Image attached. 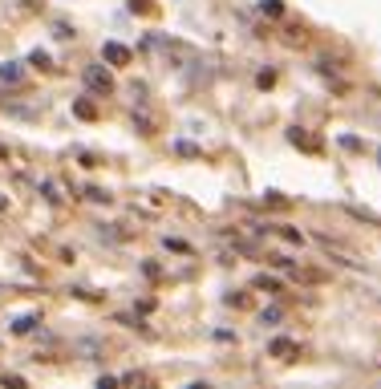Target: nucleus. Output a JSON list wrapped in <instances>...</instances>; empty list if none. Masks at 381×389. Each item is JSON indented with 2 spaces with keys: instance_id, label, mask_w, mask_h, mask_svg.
<instances>
[{
  "instance_id": "f257e3e1",
  "label": "nucleus",
  "mask_w": 381,
  "mask_h": 389,
  "mask_svg": "<svg viewBox=\"0 0 381 389\" xmlns=\"http://www.w3.org/2000/svg\"><path fill=\"white\" fill-rule=\"evenodd\" d=\"M81 81H86V89H93V94H110V89H114V77L106 74V65H86Z\"/></svg>"
},
{
  "instance_id": "f03ea898",
  "label": "nucleus",
  "mask_w": 381,
  "mask_h": 389,
  "mask_svg": "<svg viewBox=\"0 0 381 389\" xmlns=\"http://www.w3.org/2000/svg\"><path fill=\"white\" fill-rule=\"evenodd\" d=\"M268 353H272V357H280V361H293V357H296L300 349H296L293 340H284V337H280V340H272V345H268Z\"/></svg>"
},
{
  "instance_id": "7ed1b4c3",
  "label": "nucleus",
  "mask_w": 381,
  "mask_h": 389,
  "mask_svg": "<svg viewBox=\"0 0 381 389\" xmlns=\"http://www.w3.org/2000/svg\"><path fill=\"white\" fill-rule=\"evenodd\" d=\"M102 53H106V61H114V65H126L130 61V49H126V45H118V41H110Z\"/></svg>"
},
{
  "instance_id": "20e7f679",
  "label": "nucleus",
  "mask_w": 381,
  "mask_h": 389,
  "mask_svg": "<svg viewBox=\"0 0 381 389\" xmlns=\"http://www.w3.org/2000/svg\"><path fill=\"white\" fill-rule=\"evenodd\" d=\"M33 328H37V316H21V320H13L16 337H25V333H33Z\"/></svg>"
},
{
  "instance_id": "39448f33",
  "label": "nucleus",
  "mask_w": 381,
  "mask_h": 389,
  "mask_svg": "<svg viewBox=\"0 0 381 389\" xmlns=\"http://www.w3.org/2000/svg\"><path fill=\"white\" fill-rule=\"evenodd\" d=\"M0 81H21V65H0Z\"/></svg>"
},
{
  "instance_id": "423d86ee",
  "label": "nucleus",
  "mask_w": 381,
  "mask_h": 389,
  "mask_svg": "<svg viewBox=\"0 0 381 389\" xmlns=\"http://www.w3.org/2000/svg\"><path fill=\"white\" fill-rule=\"evenodd\" d=\"M0 158H9V146H0Z\"/></svg>"
}]
</instances>
